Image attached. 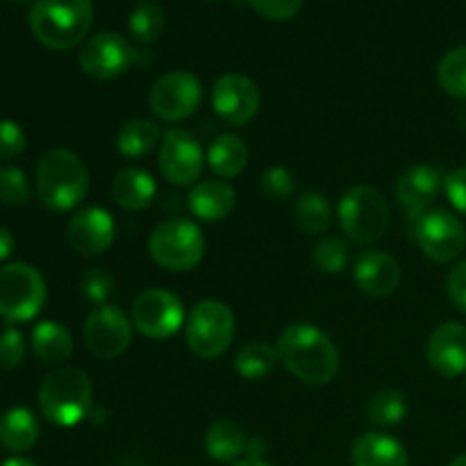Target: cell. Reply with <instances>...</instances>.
<instances>
[{"instance_id":"cell-1","label":"cell","mask_w":466,"mask_h":466,"mask_svg":"<svg viewBox=\"0 0 466 466\" xmlns=\"http://www.w3.org/2000/svg\"><path fill=\"white\" fill-rule=\"evenodd\" d=\"M278 360L282 367L305 385L321 387L339 373V349L317 326L296 321L278 337Z\"/></svg>"},{"instance_id":"cell-2","label":"cell","mask_w":466,"mask_h":466,"mask_svg":"<svg viewBox=\"0 0 466 466\" xmlns=\"http://www.w3.org/2000/svg\"><path fill=\"white\" fill-rule=\"evenodd\" d=\"M35 191L46 209L68 212L89 194V168L73 150H48L36 164Z\"/></svg>"},{"instance_id":"cell-3","label":"cell","mask_w":466,"mask_h":466,"mask_svg":"<svg viewBox=\"0 0 466 466\" xmlns=\"http://www.w3.org/2000/svg\"><path fill=\"white\" fill-rule=\"evenodd\" d=\"M94 25L91 0H35L30 7V30L48 50H71L80 46Z\"/></svg>"},{"instance_id":"cell-4","label":"cell","mask_w":466,"mask_h":466,"mask_svg":"<svg viewBox=\"0 0 466 466\" xmlns=\"http://www.w3.org/2000/svg\"><path fill=\"white\" fill-rule=\"evenodd\" d=\"M94 387L77 367H59L44 378L39 387V410L50 423L73 428L89 414Z\"/></svg>"},{"instance_id":"cell-5","label":"cell","mask_w":466,"mask_h":466,"mask_svg":"<svg viewBox=\"0 0 466 466\" xmlns=\"http://www.w3.org/2000/svg\"><path fill=\"white\" fill-rule=\"evenodd\" d=\"M339 228L350 241L369 246L382 239L391 226V209L385 196L369 185L350 187L337 205Z\"/></svg>"},{"instance_id":"cell-6","label":"cell","mask_w":466,"mask_h":466,"mask_svg":"<svg viewBox=\"0 0 466 466\" xmlns=\"http://www.w3.org/2000/svg\"><path fill=\"white\" fill-rule=\"evenodd\" d=\"M208 244L198 223L189 218L162 221L148 237V253L157 267L173 273H185L203 262Z\"/></svg>"},{"instance_id":"cell-7","label":"cell","mask_w":466,"mask_h":466,"mask_svg":"<svg viewBox=\"0 0 466 466\" xmlns=\"http://www.w3.org/2000/svg\"><path fill=\"white\" fill-rule=\"evenodd\" d=\"M235 314L223 300H200L187 317V346L200 360H217L228 353L235 341Z\"/></svg>"},{"instance_id":"cell-8","label":"cell","mask_w":466,"mask_h":466,"mask_svg":"<svg viewBox=\"0 0 466 466\" xmlns=\"http://www.w3.org/2000/svg\"><path fill=\"white\" fill-rule=\"evenodd\" d=\"M46 303V280L32 264L0 268V317L7 323L32 321Z\"/></svg>"},{"instance_id":"cell-9","label":"cell","mask_w":466,"mask_h":466,"mask_svg":"<svg viewBox=\"0 0 466 466\" xmlns=\"http://www.w3.org/2000/svg\"><path fill=\"white\" fill-rule=\"evenodd\" d=\"M139 59V50L114 30L96 32L80 50V68L96 82L116 80Z\"/></svg>"},{"instance_id":"cell-10","label":"cell","mask_w":466,"mask_h":466,"mask_svg":"<svg viewBox=\"0 0 466 466\" xmlns=\"http://www.w3.org/2000/svg\"><path fill=\"white\" fill-rule=\"evenodd\" d=\"M203 100V85L191 71H168L148 91V107L157 118L177 123L189 118Z\"/></svg>"},{"instance_id":"cell-11","label":"cell","mask_w":466,"mask_h":466,"mask_svg":"<svg viewBox=\"0 0 466 466\" xmlns=\"http://www.w3.org/2000/svg\"><path fill=\"white\" fill-rule=\"evenodd\" d=\"M132 326L148 339H168L185 326V305L168 289H146L135 299L130 309Z\"/></svg>"},{"instance_id":"cell-12","label":"cell","mask_w":466,"mask_h":466,"mask_svg":"<svg viewBox=\"0 0 466 466\" xmlns=\"http://www.w3.org/2000/svg\"><path fill=\"white\" fill-rule=\"evenodd\" d=\"M414 239L428 259L449 264L458 259L466 248L464 223L446 209H431L414 221Z\"/></svg>"},{"instance_id":"cell-13","label":"cell","mask_w":466,"mask_h":466,"mask_svg":"<svg viewBox=\"0 0 466 466\" xmlns=\"http://www.w3.org/2000/svg\"><path fill=\"white\" fill-rule=\"evenodd\" d=\"M85 349L98 360H116L132 341V321L116 305H98L82 328Z\"/></svg>"},{"instance_id":"cell-14","label":"cell","mask_w":466,"mask_h":466,"mask_svg":"<svg viewBox=\"0 0 466 466\" xmlns=\"http://www.w3.org/2000/svg\"><path fill=\"white\" fill-rule=\"evenodd\" d=\"M157 159L164 180L176 187L196 185L205 168V155L198 139L180 127L164 132Z\"/></svg>"},{"instance_id":"cell-15","label":"cell","mask_w":466,"mask_h":466,"mask_svg":"<svg viewBox=\"0 0 466 466\" xmlns=\"http://www.w3.org/2000/svg\"><path fill=\"white\" fill-rule=\"evenodd\" d=\"M259 89L253 77L244 73H226L212 86L214 114L226 126L244 127L258 116L259 112Z\"/></svg>"},{"instance_id":"cell-16","label":"cell","mask_w":466,"mask_h":466,"mask_svg":"<svg viewBox=\"0 0 466 466\" xmlns=\"http://www.w3.org/2000/svg\"><path fill=\"white\" fill-rule=\"evenodd\" d=\"M66 239L80 255H100L112 248L116 239V221L105 208L91 205L71 217L66 226Z\"/></svg>"},{"instance_id":"cell-17","label":"cell","mask_w":466,"mask_h":466,"mask_svg":"<svg viewBox=\"0 0 466 466\" xmlns=\"http://www.w3.org/2000/svg\"><path fill=\"white\" fill-rule=\"evenodd\" d=\"M444 189V176L431 164H417L408 168L396 182V198L410 221H419L435 205L437 196Z\"/></svg>"},{"instance_id":"cell-18","label":"cell","mask_w":466,"mask_h":466,"mask_svg":"<svg viewBox=\"0 0 466 466\" xmlns=\"http://www.w3.org/2000/svg\"><path fill=\"white\" fill-rule=\"evenodd\" d=\"M426 360L441 378H458L466 373V326L446 321L432 330L426 346Z\"/></svg>"},{"instance_id":"cell-19","label":"cell","mask_w":466,"mask_h":466,"mask_svg":"<svg viewBox=\"0 0 466 466\" xmlns=\"http://www.w3.org/2000/svg\"><path fill=\"white\" fill-rule=\"evenodd\" d=\"M355 285L373 299H387L400 285V264L385 250H367L355 259Z\"/></svg>"},{"instance_id":"cell-20","label":"cell","mask_w":466,"mask_h":466,"mask_svg":"<svg viewBox=\"0 0 466 466\" xmlns=\"http://www.w3.org/2000/svg\"><path fill=\"white\" fill-rule=\"evenodd\" d=\"M187 203H189V212L198 221H223L235 209L237 191L228 180H217V177L200 180L191 187Z\"/></svg>"},{"instance_id":"cell-21","label":"cell","mask_w":466,"mask_h":466,"mask_svg":"<svg viewBox=\"0 0 466 466\" xmlns=\"http://www.w3.org/2000/svg\"><path fill=\"white\" fill-rule=\"evenodd\" d=\"M353 466H410L408 449L385 432H367L350 449Z\"/></svg>"},{"instance_id":"cell-22","label":"cell","mask_w":466,"mask_h":466,"mask_svg":"<svg viewBox=\"0 0 466 466\" xmlns=\"http://www.w3.org/2000/svg\"><path fill=\"white\" fill-rule=\"evenodd\" d=\"M157 196V182L148 171L139 167H127L114 176L112 198L118 208L127 212H141L150 208Z\"/></svg>"},{"instance_id":"cell-23","label":"cell","mask_w":466,"mask_h":466,"mask_svg":"<svg viewBox=\"0 0 466 466\" xmlns=\"http://www.w3.org/2000/svg\"><path fill=\"white\" fill-rule=\"evenodd\" d=\"M248 437L232 419H218L205 432V453L214 462H237L246 453Z\"/></svg>"},{"instance_id":"cell-24","label":"cell","mask_w":466,"mask_h":466,"mask_svg":"<svg viewBox=\"0 0 466 466\" xmlns=\"http://www.w3.org/2000/svg\"><path fill=\"white\" fill-rule=\"evenodd\" d=\"M41 426L27 408H12L0 417V444L12 453H25L39 441Z\"/></svg>"},{"instance_id":"cell-25","label":"cell","mask_w":466,"mask_h":466,"mask_svg":"<svg viewBox=\"0 0 466 466\" xmlns=\"http://www.w3.org/2000/svg\"><path fill=\"white\" fill-rule=\"evenodd\" d=\"M32 353L44 364H62L73 355V335L57 321L36 323L30 335Z\"/></svg>"},{"instance_id":"cell-26","label":"cell","mask_w":466,"mask_h":466,"mask_svg":"<svg viewBox=\"0 0 466 466\" xmlns=\"http://www.w3.org/2000/svg\"><path fill=\"white\" fill-rule=\"evenodd\" d=\"M208 167L221 180L237 177L248 167V146L244 144L241 137L232 135V132L218 135L208 150Z\"/></svg>"},{"instance_id":"cell-27","label":"cell","mask_w":466,"mask_h":466,"mask_svg":"<svg viewBox=\"0 0 466 466\" xmlns=\"http://www.w3.org/2000/svg\"><path fill=\"white\" fill-rule=\"evenodd\" d=\"M162 127L153 118H132L123 123L116 135V150L123 157L139 159L155 150V146L162 141Z\"/></svg>"},{"instance_id":"cell-28","label":"cell","mask_w":466,"mask_h":466,"mask_svg":"<svg viewBox=\"0 0 466 466\" xmlns=\"http://www.w3.org/2000/svg\"><path fill=\"white\" fill-rule=\"evenodd\" d=\"M332 205L321 191H305L294 205V221L308 235H323L332 226Z\"/></svg>"},{"instance_id":"cell-29","label":"cell","mask_w":466,"mask_h":466,"mask_svg":"<svg viewBox=\"0 0 466 466\" xmlns=\"http://www.w3.org/2000/svg\"><path fill=\"white\" fill-rule=\"evenodd\" d=\"M164 25H167V16H164V9L157 0H139L127 16L132 39L139 46L157 44Z\"/></svg>"},{"instance_id":"cell-30","label":"cell","mask_w":466,"mask_h":466,"mask_svg":"<svg viewBox=\"0 0 466 466\" xmlns=\"http://www.w3.org/2000/svg\"><path fill=\"white\" fill-rule=\"evenodd\" d=\"M278 362L280 360H278V350L273 346H268L267 341H250L237 350L235 369L244 380L255 382L267 378Z\"/></svg>"},{"instance_id":"cell-31","label":"cell","mask_w":466,"mask_h":466,"mask_svg":"<svg viewBox=\"0 0 466 466\" xmlns=\"http://www.w3.org/2000/svg\"><path fill=\"white\" fill-rule=\"evenodd\" d=\"M369 421L376 428H394L408 417V399L399 390H380L367 405Z\"/></svg>"},{"instance_id":"cell-32","label":"cell","mask_w":466,"mask_h":466,"mask_svg":"<svg viewBox=\"0 0 466 466\" xmlns=\"http://www.w3.org/2000/svg\"><path fill=\"white\" fill-rule=\"evenodd\" d=\"M437 82L449 96L466 100V46L449 50L437 66Z\"/></svg>"},{"instance_id":"cell-33","label":"cell","mask_w":466,"mask_h":466,"mask_svg":"<svg viewBox=\"0 0 466 466\" xmlns=\"http://www.w3.org/2000/svg\"><path fill=\"white\" fill-rule=\"evenodd\" d=\"M350 258L349 244L341 237H323L317 246H314V267L328 276H337L346 268Z\"/></svg>"},{"instance_id":"cell-34","label":"cell","mask_w":466,"mask_h":466,"mask_svg":"<svg viewBox=\"0 0 466 466\" xmlns=\"http://www.w3.org/2000/svg\"><path fill=\"white\" fill-rule=\"evenodd\" d=\"M32 189L25 173L16 167H0V203L21 208L30 200Z\"/></svg>"},{"instance_id":"cell-35","label":"cell","mask_w":466,"mask_h":466,"mask_svg":"<svg viewBox=\"0 0 466 466\" xmlns=\"http://www.w3.org/2000/svg\"><path fill=\"white\" fill-rule=\"evenodd\" d=\"M259 187H262V194L267 198L282 203L296 194V177L285 167H268L264 168L262 177H259Z\"/></svg>"},{"instance_id":"cell-36","label":"cell","mask_w":466,"mask_h":466,"mask_svg":"<svg viewBox=\"0 0 466 466\" xmlns=\"http://www.w3.org/2000/svg\"><path fill=\"white\" fill-rule=\"evenodd\" d=\"M80 291L91 303L107 305V299L114 294V278L105 268H89L80 278Z\"/></svg>"},{"instance_id":"cell-37","label":"cell","mask_w":466,"mask_h":466,"mask_svg":"<svg viewBox=\"0 0 466 466\" xmlns=\"http://www.w3.org/2000/svg\"><path fill=\"white\" fill-rule=\"evenodd\" d=\"M25 360V337L16 328H7L0 332V369H12L21 367Z\"/></svg>"},{"instance_id":"cell-38","label":"cell","mask_w":466,"mask_h":466,"mask_svg":"<svg viewBox=\"0 0 466 466\" xmlns=\"http://www.w3.org/2000/svg\"><path fill=\"white\" fill-rule=\"evenodd\" d=\"M246 3L268 21H289L303 7V0H246Z\"/></svg>"},{"instance_id":"cell-39","label":"cell","mask_w":466,"mask_h":466,"mask_svg":"<svg viewBox=\"0 0 466 466\" xmlns=\"http://www.w3.org/2000/svg\"><path fill=\"white\" fill-rule=\"evenodd\" d=\"M27 137L16 121H0V159H14L23 155Z\"/></svg>"},{"instance_id":"cell-40","label":"cell","mask_w":466,"mask_h":466,"mask_svg":"<svg viewBox=\"0 0 466 466\" xmlns=\"http://www.w3.org/2000/svg\"><path fill=\"white\" fill-rule=\"evenodd\" d=\"M446 294H449L451 303L466 314V259L453 264L446 276Z\"/></svg>"},{"instance_id":"cell-41","label":"cell","mask_w":466,"mask_h":466,"mask_svg":"<svg viewBox=\"0 0 466 466\" xmlns=\"http://www.w3.org/2000/svg\"><path fill=\"white\" fill-rule=\"evenodd\" d=\"M444 191L449 203L466 217V167L455 168L444 177Z\"/></svg>"},{"instance_id":"cell-42","label":"cell","mask_w":466,"mask_h":466,"mask_svg":"<svg viewBox=\"0 0 466 466\" xmlns=\"http://www.w3.org/2000/svg\"><path fill=\"white\" fill-rule=\"evenodd\" d=\"M14 253V237L7 228L0 226V262L9 258Z\"/></svg>"},{"instance_id":"cell-43","label":"cell","mask_w":466,"mask_h":466,"mask_svg":"<svg viewBox=\"0 0 466 466\" xmlns=\"http://www.w3.org/2000/svg\"><path fill=\"white\" fill-rule=\"evenodd\" d=\"M232 466H271V464L264 462V460H258V458H244V460H237V462H232Z\"/></svg>"},{"instance_id":"cell-44","label":"cell","mask_w":466,"mask_h":466,"mask_svg":"<svg viewBox=\"0 0 466 466\" xmlns=\"http://www.w3.org/2000/svg\"><path fill=\"white\" fill-rule=\"evenodd\" d=\"M3 466H36V464L27 458H9L7 462H3Z\"/></svg>"},{"instance_id":"cell-45","label":"cell","mask_w":466,"mask_h":466,"mask_svg":"<svg viewBox=\"0 0 466 466\" xmlns=\"http://www.w3.org/2000/svg\"><path fill=\"white\" fill-rule=\"evenodd\" d=\"M449 466H466V453L458 455V458L451 460V464H449Z\"/></svg>"},{"instance_id":"cell-46","label":"cell","mask_w":466,"mask_h":466,"mask_svg":"<svg viewBox=\"0 0 466 466\" xmlns=\"http://www.w3.org/2000/svg\"><path fill=\"white\" fill-rule=\"evenodd\" d=\"M14 5H27V3H32V0H12Z\"/></svg>"},{"instance_id":"cell-47","label":"cell","mask_w":466,"mask_h":466,"mask_svg":"<svg viewBox=\"0 0 466 466\" xmlns=\"http://www.w3.org/2000/svg\"><path fill=\"white\" fill-rule=\"evenodd\" d=\"M209 3H214V0H209Z\"/></svg>"}]
</instances>
